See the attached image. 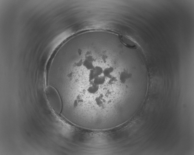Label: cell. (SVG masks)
I'll return each instance as SVG.
<instances>
[{
	"label": "cell",
	"mask_w": 194,
	"mask_h": 155,
	"mask_svg": "<svg viewBox=\"0 0 194 155\" xmlns=\"http://www.w3.org/2000/svg\"><path fill=\"white\" fill-rule=\"evenodd\" d=\"M114 70V67L112 66H108L104 68L103 74L107 78L111 79L113 77L112 73Z\"/></svg>",
	"instance_id": "obj_3"
},
{
	"label": "cell",
	"mask_w": 194,
	"mask_h": 155,
	"mask_svg": "<svg viewBox=\"0 0 194 155\" xmlns=\"http://www.w3.org/2000/svg\"><path fill=\"white\" fill-rule=\"evenodd\" d=\"M46 94L49 102L52 109L57 114H60L63 109V102L57 89L54 87L49 85L47 87Z\"/></svg>",
	"instance_id": "obj_1"
},
{
	"label": "cell",
	"mask_w": 194,
	"mask_h": 155,
	"mask_svg": "<svg viewBox=\"0 0 194 155\" xmlns=\"http://www.w3.org/2000/svg\"><path fill=\"white\" fill-rule=\"evenodd\" d=\"M119 38L122 43L129 48H135L138 46L137 43L128 36L122 34L119 36Z\"/></svg>",
	"instance_id": "obj_2"
},
{
	"label": "cell",
	"mask_w": 194,
	"mask_h": 155,
	"mask_svg": "<svg viewBox=\"0 0 194 155\" xmlns=\"http://www.w3.org/2000/svg\"><path fill=\"white\" fill-rule=\"evenodd\" d=\"M128 76V74L126 71H123L121 72L119 77L121 83L124 84L129 78Z\"/></svg>",
	"instance_id": "obj_4"
}]
</instances>
